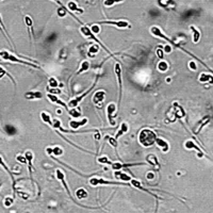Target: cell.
I'll list each match as a JSON object with an SVG mask.
<instances>
[{"mask_svg": "<svg viewBox=\"0 0 213 213\" xmlns=\"http://www.w3.org/2000/svg\"><path fill=\"white\" fill-rule=\"evenodd\" d=\"M150 32H151L152 34L154 35V36H158V37H161V39H165V41H167L168 43H171V44H172L173 46H175V47H176V48H179V49H181V50H182V51H184L185 53H188V55H189V56H191V57H193L194 59H196V60H197L198 62H200V63H201V64H202V65H204V66H206V67L208 68L209 70H211L210 68H209L208 66H207L206 64H205L204 62L201 61V60L197 59V58H196L195 56H194V55H192L191 52H190V51H188V50H185V49H184V48H183V47H181V46L179 45V44H176V43H175V42H173V41H172V39H168L167 36H165V35H164L163 33L161 32V30H160V29L158 28V27H152V28L150 29ZM211 72H212V70H211ZM212 73H213V72H212Z\"/></svg>", "mask_w": 213, "mask_h": 213, "instance_id": "obj_1", "label": "cell"}, {"mask_svg": "<svg viewBox=\"0 0 213 213\" xmlns=\"http://www.w3.org/2000/svg\"><path fill=\"white\" fill-rule=\"evenodd\" d=\"M156 139H157V134L156 132H154L150 129H143V130L140 132L139 135V141L140 144L144 147H149V146H152L154 143H156Z\"/></svg>", "mask_w": 213, "mask_h": 213, "instance_id": "obj_2", "label": "cell"}, {"mask_svg": "<svg viewBox=\"0 0 213 213\" xmlns=\"http://www.w3.org/2000/svg\"><path fill=\"white\" fill-rule=\"evenodd\" d=\"M96 83H97V80H96V81H95V82H94V83H93V85H92V86H91V87H90V89H89V90H87V91H86V92H85V93H83V94H82V95L78 96V97L74 98V99H73V100H70V101H69V103H68V106H72V108H76V106H78V103H79V102H80V101H81V100H82V99H83V97H85V96H86V95H87V94H89V93H90V92H91V91H92V90H93V89H94V87H95Z\"/></svg>", "mask_w": 213, "mask_h": 213, "instance_id": "obj_3", "label": "cell"}, {"mask_svg": "<svg viewBox=\"0 0 213 213\" xmlns=\"http://www.w3.org/2000/svg\"><path fill=\"white\" fill-rule=\"evenodd\" d=\"M115 111H116L115 103H110L109 106H108V108H106L108 120H109V123H110V125H111V126H114V125H115V122H114V117H115L114 113H115Z\"/></svg>", "mask_w": 213, "mask_h": 213, "instance_id": "obj_4", "label": "cell"}, {"mask_svg": "<svg viewBox=\"0 0 213 213\" xmlns=\"http://www.w3.org/2000/svg\"><path fill=\"white\" fill-rule=\"evenodd\" d=\"M90 183L92 185H98V184H126L128 185L127 183H118V182H114V181H109V180H103V179H99V178H92L90 179Z\"/></svg>", "mask_w": 213, "mask_h": 213, "instance_id": "obj_5", "label": "cell"}, {"mask_svg": "<svg viewBox=\"0 0 213 213\" xmlns=\"http://www.w3.org/2000/svg\"><path fill=\"white\" fill-rule=\"evenodd\" d=\"M98 25H112V26L118 27V28H127L129 27V24L125 20H118V22H112V20H106V22H99Z\"/></svg>", "mask_w": 213, "mask_h": 213, "instance_id": "obj_6", "label": "cell"}, {"mask_svg": "<svg viewBox=\"0 0 213 213\" xmlns=\"http://www.w3.org/2000/svg\"><path fill=\"white\" fill-rule=\"evenodd\" d=\"M56 176H57V178L59 179V180L62 182V184H63V187L66 189V192H67L68 195H69L70 197H72V195H70V191H69V189H68L67 183H66V181H65V175H64V173L62 172L61 170H57V171H56ZM72 198H73V197H72Z\"/></svg>", "mask_w": 213, "mask_h": 213, "instance_id": "obj_7", "label": "cell"}, {"mask_svg": "<svg viewBox=\"0 0 213 213\" xmlns=\"http://www.w3.org/2000/svg\"><path fill=\"white\" fill-rule=\"evenodd\" d=\"M115 74L117 76V80H118V85H120V98H118V103L120 102V99H122V69H120V65L118 63H116L115 65Z\"/></svg>", "mask_w": 213, "mask_h": 213, "instance_id": "obj_8", "label": "cell"}, {"mask_svg": "<svg viewBox=\"0 0 213 213\" xmlns=\"http://www.w3.org/2000/svg\"><path fill=\"white\" fill-rule=\"evenodd\" d=\"M48 98H49V99H50V101L55 102V103H58V104H60V106H63L64 109L66 110V112L69 111V109H68L67 104H66L65 102L61 101V100L59 99V97H57V96H56V95H53V94H48Z\"/></svg>", "mask_w": 213, "mask_h": 213, "instance_id": "obj_9", "label": "cell"}, {"mask_svg": "<svg viewBox=\"0 0 213 213\" xmlns=\"http://www.w3.org/2000/svg\"><path fill=\"white\" fill-rule=\"evenodd\" d=\"M104 97H106V92L103 91H99L93 96V102L95 104H99L103 101Z\"/></svg>", "mask_w": 213, "mask_h": 213, "instance_id": "obj_10", "label": "cell"}, {"mask_svg": "<svg viewBox=\"0 0 213 213\" xmlns=\"http://www.w3.org/2000/svg\"><path fill=\"white\" fill-rule=\"evenodd\" d=\"M131 183H132V185L133 187H135V188H137V189H140V190H142V191H144V192H146V193H148V194H150V195H152L154 197H156L157 199H158V196L157 195H154V193H151L150 191H148L147 189H145V188L143 187V185L141 184V182H139L137 180H135V179H131Z\"/></svg>", "mask_w": 213, "mask_h": 213, "instance_id": "obj_11", "label": "cell"}, {"mask_svg": "<svg viewBox=\"0 0 213 213\" xmlns=\"http://www.w3.org/2000/svg\"><path fill=\"white\" fill-rule=\"evenodd\" d=\"M156 143H157V145H158L159 147L161 148L162 151H164V152L167 151L168 148H170V146H168L167 142L164 141V140H162V139H159V137H157V139H156Z\"/></svg>", "mask_w": 213, "mask_h": 213, "instance_id": "obj_12", "label": "cell"}, {"mask_svg": "<svg viewBox=\"0 0 213 213\" xmlns=\"http://www.w3.org/2000/svg\"><path fill=\"white\" fill-rule=\"evenodd\" d=\"M86 123H87V118H83L80 122H70L69 126H70V128H73L74 130H77V129L80 128L81 126H84Z\"/></svg>", "mask_w": 213, "mask_h": 213, "instance_id": "obj_13", "label": "cell"}, {"mask_svg": "<svg viewBox=\"0 0 213 213\" xmlns=\"http://www.w3.org/2000/svg\"><path fill=\"white\" fill-rule=\"evenodd\" d=\"M184 146H185V148H188V149H192V148L196 149L198 151V156H199V157L204 156V154L201 152V149H199V148H198L197 146L193 143V141H187V142H185V144H184Z\"/></svg>", "mask_w": 213, "mask_h": 213, "instance_id": "obj_14", "label": "cell"}, {"mask_svg": "<svg viewBox=\"0 0 213 213\" xmlns=\"http://www.w3.org/2000/svg\"><path fill=\"white\" fill-rule=\"evenodd\" d=\"M128 129H129V127H128V125L126 124V123H123L122 125H120V130H118V132L116 133V135H115V139L117 140L120 137H122L123 134H125V133H127L128 132Z\"/></svg>", "mask_w": 213, "mask_h": 213, "instance_id": "obj_15", "label": "cell"}, {"mask_svg": "<svg viewBox=\"0 0 213 213\" xmlns=\"http://www.w3.org/2000/svg\"><path fill=\"white\" fill-rule=\"evenodd\" d=\"M199 81L200 82H210L213 83V77L211 76L210 74H206V73H202L199 77Z\"/></svg>", "mask_w": 213, "mask_h": 213, "instance_id": "obj_16", "label": "cell"}, {"mask_svg": "<svg viewBox=\"0 0 213 213\" xmlns=\"http://www.w3.org/2000/svg\"><path fill=\"white\" fill-rule=\"evenodd\" d=\"M25 97L27 99H39L42 97V93L41 92H29L25 95Z\"/></svg>", "mask_w": 213, "mask_h": 213, "instance_id": "obj_17", "label": "cell"}, {"mask_svg": "<svg viewBox=\"0 0 213 213\" xmlns=\"http://www.w3.org/2000/svg\"><path fill=\"white\" fill-rule=\"evenodd\" d=\"M114 175H115L116 178L120 179V180H122V181H125V182H127V181H130L131 179H132L130 176H128V175H127V174H124V173L117 172V171H116L115 174H114Z\"/></svg>", "mask_w": 213, "mask_h": 213, "instance_id": "obj_18", "label": "cell"}, {"mask_svg": "<svg viewBox=\"0 0 213 213\" xmlns=\"http://www.w3.org/2000/svg\"><path fill=\"white\" fill-rule=\"evenodd\" d=\"M146 159H147V161L149 164H151V165H154V166H159V161L154 154H148Z\"/></svg>", "mask_w": 213, "mask_h": 213, "instance_id": "obj_19", "label": "cell"}, {"mask_svg": "<svg viewBox=\"0 0 213 213\" xmlns=\"http://www.w3.org/2000/svg\"><path fill=\"white\" fill-rule=\"evenodd\" d=\"M191 30L193 32V42L194 43H198V41L200 39V32L193 26H191Z\"/></svg>", "mask_w": 213, "mask_h": 213, "instance_id": "obj_20", "label": "cell"}, {"mask_svg": "<svg viewBox=\"0 0 213 213\" xmlns=\"http://www.w3.org/2000/svg\"><path fill=\"white\" fill-rule=\"evenodd\" d=\"M76 196L78 197V199H84L87 197V192L84 189H78L76 192Z\"/></svg>", "mask_w": 213, "mask_h": 213, "instance_id": "obj_21", "label": "cell"}, {"mask_svg": "<svg viewBox=\"0 0 213 213\" xmlns=\"http://www.w3.org/2000/svg\"><path fill=\"white\" fill-rule=\"evenodd\" d=\"M111 165H112V168H113V170L118 171V170H122V168L126 167V166H133V165H137V164H122V163H118L117 162V163H111Z\"/></svg>", "mask_w": 213, "mask_h": 213, "instance_id": "obj_22", "label": "cell"}, {"mask_svg": "<svg viewBox=\"0 0 213 213\" xmlns=\"http://www.w3.org/2000/svg\"><path fill=\"white\" fill-rule=\"evenodd\" d=\"M0 31H1V33L3 34V36H5V39H8V42L11 44V41H10V36H9V34L7 33V31H5V25H3L2 20H1V16H0Z\"/></svg>", "mask_w": 213, "mask_h": 213, "instance_id": "obj_23", "label": "cell"}, {"mask_svg": "<svg viewBox=\"0 0 213 213\" xmlns=\"http://www.w3.org/2000/svg\"><path fill=\"white\" fill-rule=\"evenodd\" d=\"M5 131L7 132V134L9 135H14L16 133V128L12 125H5Z\"/></svg>", "mask_w": 213, "mask_h": 213, "instance_id": "obj_24", "label": "cell"}, {"mask_svg": "<svg viewBox=\"0 0 213 213\" xmlns=\"http://www.w3.org/2000/svg\"><path fill=\"white\" fill-rule=\"evenodd\" d=\"M67 9L69 10L70 12H73V11H79L80 13H82V10H80V9H78V7H77V5L74 2V1H69V2L67 3Z\"/></svg>", "mask_w": 213, "mask_h": 213, "instance_id": "obj_25", "label": "cell"}, {"mask_svg": "<svg viewBox=\"0 0 213 213\" xmlns=\"http://www.w3.org/2000/svg\"><path fill=\"white\" fill-rule=\"evenodd\" d=\"M90 68V63L87 61H84L82 63V65H81V67L79 68V70L77 72V75H79V74H81V73H84V72H86L87 69Z\"/></svg>", "mask_w": 213, "mask_h": 213, "instance_id": "obj_26", "label": "cell"}, {"mask_svg": "<svg viewBox=\"0 0 213 213\" xmlns=\"http://www.w3.org/2000/svg\"><path fill=\"white\" fill-rule=\"evenodd\" d=\"M167 68H168V65H167V63H166V62L162 61V62H160V63L158 64V69L160 70V72H162V73L166 72V70H167Z\"/></svg>", "mask_w": 213, "mask_h": 213, "instance_id": "obj_27", "label": "cell"}, {"mask_svg": "<svg viewBox=\"0 0 213 213\" xmlns=\"http://www.w3.org/2000/svg\"><path fill=\"white\" fill-rule=\"evenodd\" d=\"M68 114H69L70 116H73V117H79V116L81 115V112H80V110L76 111V108H73V110H69V111H68Z\"/></svg>", "mask_w": 213, "mask_h": 213, "instance_id": "obj_28", "label": "cell"}, {"mask_svg": "<svg viewBox=\"0 0 213 213\" xmlns=\"http://www.w3.org/2000/svg\"><path fill=\"white\" fill-rule=\"evenodd\" d=\"M41 116H42V120H43L44 122H45V123H47V124H49L50 126H51L52 122H51V120H50L49 114H47V113H45V112H43V113L41 114Z\"/></svg>", "mask_w": 213, "mask_h": 213, "instance_id": "obj_29", "label": "cell"}, {"mask_svg": "<svg viewBox=\"0 0 213 213\" xmlns=\"http://www.w3.org/2000/svg\"><path fill=\"white\" fill-rule=\"evenodd\" d=\"M51 152L58 157V156H61V154H63V149H62L61 147H59V146H56V147L52 149Z\"/></svg>", "mask_w": 213, "mask_h": 213, "instance_id": "obj_30", "label": "cell"}, {"mask_svg": "<svg viewBox=\"0 0 213 213\" xmlns=\"http://www.w3.org/2000/svg\"><path fill=\"white\" fill-rule=\"evenodd\" d=\"M25 157H26L27 161H28V164H29V167H31V162H32V159H33V154L31 151H27L25 154Z\"/></svg>", "mask_w": 213, "mask_h": 213, "instance_id": "obj_31", "label": "cell"}, {"mask_svg": "<svg viewBox=\"0 0 213 213\" xmlns=\"http://www.w3.org/2000/svg\"><path fill=\"white\" fill-rule=\"evenodd\" d=\"M0 165L2 166V167H3V168H5V171H7V172H8V173H9V174H10V176H11V177H12V179H13V182H14L13 174H12V172H11V171H10V170H9V168H8V167H7V165H5V162H3V160H2V158H1V157H0Z\"/></svg>", "mask_w": 213, "mask_h": 213, "instance_id": "obj_32", "label": "cell"}, {"mask_svg": "<svg viewBox=\"0 0 213 213\" xmlns=\"http://www.w3.org/2000/svg\"><path fill=\"white\" fill-rule=\"evenodd\" d=\"M106 140L111 144L113 147H117V142H116V139L115 137H106Z\"/></svg>", "mask_w": 213, "mask_h": 213, "instance_id": "obj_33", "label": "cell"}, {"mask_svg": "<svg viewBox=\"0 0 213 213\" xmlns=\"http://www.w3.org/2000/svg\"><path fill=\"white\" fill-rule=\"evenodd\" d=\"M98 162L101 164H110L111 165L112 162L109 161V159L106 158V157H101V158H98Z\"/></svg>", "mask_w": 213, "mask_h": 213, "instance_id": "obj_34", "label": "cell"}, {"mask_svg": "<svg viewBox=\"0 0 213 213\" xmlns=\"http://www.w3.org/2000/svg\"><path fill=\"white\" fill-rule=\"evenodd\" d=\"M48 83H49V87H57L58 86V80L55 78H50L49 81H48Z\"/></svg>", "mask_w": 213, "mask_h": 213, "instance_id": "obj_35", "label": "cell"}, {"mask_svg": "<svg viewBox=\"0 0 213 213\" xmlns=\"http://www.w3.org/2000/svg\"><path fill=\"white\" fill-rule=\"evenodd\" d=\"M47 91H49L50 94H53V95H56V94H61V90H56V87H48L47 86Z\"/></svg>", "mask_w": 213, "mask_h": 213, "instance_id": "obj_36", "label": "cell"}, {"mask_svg": "<svg viewBox=\"0 0 213 213\" xmlns=\"http://www.w3.org/2000/svg\"><path fill=\"white\" fill-rule=\"evenodd\" d=\"M13 202H14L13 198L7 197V198H5V207H11L12 205H13Z\"/></svg>", "mask_w": 213, "mask_h": 213, "instance_id": "obj_37", "label": "cell"}, {"mask_svg": "<svg viewBox=\"0 0 213 213\" xmlns=\"http://www.w3.org/2000/svg\"><path fill=\"white\" fill-rule=\"evenodd\" d=\"M118 1H122V0H106V1H104V5L111 7V5H113L115 2H118Z\"/></svg>", "mask_w": 213, "mask_h": 213, "instance_id": "obj_38", "label": "cell"}, {"mask_svg": "<svg viewBox=\"0 0 213 213\" xmlns=\"http://www.w3.org/2000/svg\"><path fill=\"white\" fill-rule=\"evenodd\" d=\"M91 31L94 33V34H96V33H98L100 31V29H99V27H98V24H95V25H93V26L91 27Z\"/></svg>", "mask_w": 213, "mask_h": 213, "instance_id": "obj_39", "label": "cell"}, {"mask_svg": "<svg viewBox=\"0 0 213 213\" xmlns=\"http://www.w3.org/2000/svg\"><path fill=\"white\" fill-rule=\"evenodd\" d=\"M98 51V47L96 45L92 46L91 48H90V56L91 55H94V53H96V52Z\"/></svg>", "mask_w": 213, "mask_h": 213, "instance_id": "obj_40", "label": "cell"}, {"mask_svg": "<svg viewBox=\"0 0 213 213\" xmlns=\"http://www.w3.org/2000/svg\"><path fill=\"white\" fill-rule=\"evenodd\" d=\"M17 160L19 162H22V163H24V164H27L28 163V161H27V159H26V157H22V156H17Z\"/></svg>", "mask_w": 213, "mask_h": 213, "instance_id": "obj_41", "label": "cell"}, {"mask_svg": "<svg viewBox=\"0 0 213 213\" xmlns=\"http://www.w3.org/2000/svg\"><path fill=\"white\" fill-rule=\"evenodd\" d=\"M189 66H190V68H191L192 70H196V69H197V65H196V63H195V62H193V61L190 62Z\"/></svg>", "mask_w": 213, "mask_h": 213, "instance_id": "obj_42", "label": "cell"}, {"mask_svg": "<svg viewBox=\"0 0 213 213\" xmlns=\"http://www.w3.org/2000/svg\"><path fill=\"white\" fill-rule=\"evenodd\" d=\"M157 55H158V57L160 58V59H163V50L161 49V48H159L158 50H157Z\"/></svg>", "mask_w": 213, "mask_h": 213, "instance_id": "obj_43", "label": "cell"}, {"mask_svg": "<svg viewBox=\"0 0 213 213\" xmlns=\"http://www.w3.org/2000/svg\"><path fill=\"white\" fill-rule=\"evenodd\" d=\"M164 51L167 52V53H171V52H172V47H171V46H165V47H164Z\"/></svg>", "mask_w": 213, "mask_h": 213, "instance_id": "obj_44", "label": "cell"}, {"mask_svg": "<svg viewBox=\"0 0 213 213\" xmlns=\"http://www.w3.org/2000/svg\"><path fill=\"white\" fill-rule=\"evenodd\" d=\"M147 178H148V179H151V178H154V174H152V173H148V175H147Z\"/></svg>", "mask_w": 213, "mask_h": 213, "instance_id": "obj_45", "label": "cell"}, {"mask_svg": "<svg viewBox=\"0 0 213 213\" xmlns=\"http://www.w3.org/2000/svg\"><path fill=\"white\" fill-rule=\"evenodd\" d=\"M95 139H96V140H100V134H99V133H96Z\"/></svg>", "mask_w": 213, "mask_h": 213, "instance_id": "obj_46", "label": "cell"}]
</instances>
